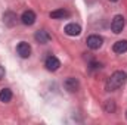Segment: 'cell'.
I'll list each match as a JSON object with an SVG mask.
<instances>
[{
    "label": "cell",
    "mask_w": 127,
    "mask_h": 125,
    "mask_svg": "<svg viewBox=\"0 0 127 125\" xmlns=\"http://www.w3.org/2000/svg\"><path fill=\"white\" fill-rule=\"evenodd\" d=\"M103 110L106 113H114L115 112V102L114 100H106L103 104Z\"/></svg>",
    "instance_id": "5bb4252c"
},
{
    "label": "cell",
    "mask_w": 127,
    "mask_h": 125,
    "mask_svg": "<svg viewBox=\"0 0 127 125\" xmlns=\"http://www.w3.org/2000/svg\"><path fill=\"white\" fill-rule=\"evenodd\" d=\"M112 50H114L115 53H118V55H123V53H126V52H127V40H120V41L114 43V46H112Z\"/></svg>",
    "instance_id": "8fae6325"
},
{
    "label": "cell",
    "mask_w": 127,
    "mask_h": 125,
    "mask_svg": "<svg viewBox=\"0 0 127 125\" xmlns=\"http://www.w3.org/2000/svg\"><path fill=\"white\" fill-rule=\"evenodd\" d=\"M109 1H117V0H109Z\"/></svg>",
    "instance_id": "e0dca14e"
},
{
    "label": "cell",
    "mask_w": 127,
    "mask_h": 125,
    "mask_svg": "<svg viewBox=\"0 0 127 125\" xmlns=\"http://www.w3.org/2000/svg\"><path fill=\"white\" fill-rule=\"evenodd\" d=\"M16 52H18V55H19L21 58L27 59V58H30V55H31V46H30L28 43H25V41H21V43L16 46Z\"/></svg>",
    "instance_id": "3957f363"
},
{
    "label": "cell",
    "mask_w": 127,
    "mask_h": 125,
    "mask_svg": "<svg viewBox=\"0 0 127 125\" xmlns=\"http://www.w3.org/2000/svg\"><path fill=\"white\" fill-rule=\"evenodd\" d=\"M64 31H65V34H66V35H69V37H75V35H80V32H81V27H80L78 24L71 22V24L65 25Z\"/></svg>",
    "instance_id": "ba28073f"
},
{
    "label": "cell",
    "mask_w": 127,
    "mask_h": 125,
    "mask_svg": "<svg viewBox=\"0 0 127 125\" xmlns=\"http://www.w3.org/2000/svg\"><path fill=\"white\" fill-rule=\"evenodd\" d=\"M12 100V91L9 88H1L0 90V102L3 103H7Z\"/></svg>",
    "instance_id": "4fadbf2b"
},
{
    "label": "cell",
    "mask_w": 127,
    "mask_h": 125,
    "mask_svg": "<svg viewBox=\"0 0 127 125\" xmlns=\"http://www.w3.org/2000/svg\"><path fill=\"white\" fill-rule=\"evenodd\" d=\"M34 38H35L37 43L46 44V43H49V40H50V34L46 31V30H38V31L34 34Z\"/></svg>",
    "instance_id": "9c48e42d"
},
{
    "label": "cell",
    "mask_w": 127,
    "mask_h": 125,
    "mask_svg": "<svg viewBox=\"0 0 127 125\" xmlns=\"http://www.w3.org/2000/svg\"><path fill=\"white\" fill-rule=\"evenodd\" d=\"M16 21H18V18H16V13H13V12H10V10H7V12H4L3 13V24L6 25V27H15L16 25Z\"/></svg>",
    "instance_id": "5b68a950"
},
{
    "label": "cell",
    "mask_w": 127,
    "mask_h": 125,
    "mask_svg": "<svg viewBox=\"0 0 127 125\" xmlns=\"http://www.w3.org/2000/svg\"><path fill=\"white\" fill-rule=\"evenodd\" d=\"M126 80H127L126 72H123V71H115V72L106 80V83H105V90H106V91H115V90H118L120 87L124 85Z\"/></svg>",
    "instance_id": "6da1fadb"
},
{
    "label": "cell",
    "mask_w": 127,
    "mask_h": 125,
    "mask_svg": "<svg viewBox=\"0 0 127 125\" xmlns=\"http://www.w3.org/2000/svg\"><path fill=\"white\" fill-rule=\"evenodd\" d=\"M3 77H4V68H3V66L0 65V80H1Z\"/></svg>",
    "instance_id": "2e32d148"
},
{
    "label": "cell",
    "mask_w": 127,
    "mask_h": 125,
    "mask_svg": "<svg viewBox=\"0 0 127 125\" xmlns=\"http://www.w3.org/2000/svg\"><path fill=\"white\" fill-rule=\"evenodd\" d=\"M99 68H100V63H96V62L90 63V69H99Z\"/></svg>",
    "instance_id": "9a60e30c"
},
{
    "label": "cell",
    "mask_w": 127,
    "mask_h": 125,
    "mask_svg": "<svg viewBox=\"0 0 127 125\" xmlns=\"http://www.w3.org/2000/svg\"><path fill=\"white\" fill-rule=\"evenodd\" d=\"M102 43H103V40H102V37H99V35H90L89 38H87V47L89 49H92V50H97V49H100L102 47Z\"/></svg>",
    "instance_id": "277c9868"
},
{
    "label": "cell",
    "mask_w": 127,
    "mask_h": 125,
    "mask_svg": "<svg viewBox=\"0 0 127 125\" xmlns=\"http://www.w3.org/2000/svg\"><path fill=\"white\" fill-rule=\"evenodd\" d=\"M68 16H69V12H66L65 9H58V10L50 12V18H53V19H64Z\"/></svg>",
    "instance_id": "7c38bea8"
},
{
    "label": "cell",
    "mask_w": 127,
    "mask_h": 125,
    "mask_svg": "<svg viewBox=\"0 0 127 125\" xmlns=\"http://www.w3.org/2000/svg\"><path fill=\"white\" fill-rule=\"evenodd\" d=\"M44 66L47 68V71H58L59 69V66H61V62H59V59L58 58H55V56H47L46 58V62H44Z\"/></svg>",
    "instance_id": "52a82bcc"
},
{
    "label": "cell",
    "mask_w": 127,
    "mask_h": 125,
    "mask_svg": "<svg viewBox=\"0 0 127 125\" xmlns=\"http://www.w3.org/2000/svg\"><path fill=\"white\" fill-rule=\"evenodd\" d=\"M124 24H126L124 16L123 15H115L114 19H112V22H111V30L115 32V34H120V32L124 30Z\"/></svg>",
    "instance_id": "7a4b0ae2"
},
{
    "label": "cell",
    "mask_w": 127,
    "mask_h": 125,
    "mask_svg": "<svg viewBox=\"0 0 127 125\" xmlns=\"http://www.w3.org/2000/svg\"><path fill=\"white\" fill-rule=\"evenodd\" d=\"M21 22L24 25H32L35 22V13L32 10H25L21 16Z\"/></svg>",
    "instance_id": "30bf717a"
},
{
    "label": "cell",
    "mask_w": 127,
    "mask_h": 125,
    "mask_svg": "<svg viewBox=\"0 0 127 125\" xmlns=\"http://www.w3.org/2000/svg\"><path fill=\"white\" fill-rule=\"evenodd\" d=\"M126 118H127V112H126Z\"/></svg>",
    "instance_id": "ac0fdd59"
},
{
    "label": "cell",
    "mask_w": 127,
    "mask_h": 125,
    "mask_svg": "<svg viewBox=\"0 0 127 125\" xmlns=\"http://www.w3.org/2000/svg\"><path fill=\"white\" fill-rule=\"evenodd\" d=\"M64 87H65V90H66V91L74 93V91H77V90H78L80 83H78V80H75V78L69 77V78H66V80L64 81Z\"/></svg>",
    "instance_id": "8992f818"
}]
</instances>
